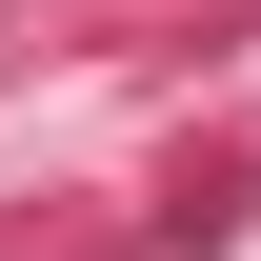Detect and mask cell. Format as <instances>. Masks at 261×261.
<instances>
[]
</instances>
